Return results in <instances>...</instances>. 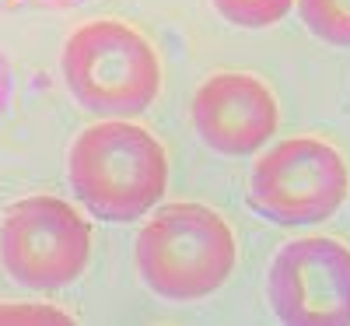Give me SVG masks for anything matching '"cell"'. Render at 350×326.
Masks as SVG:
<instances>
[{
    "mask_svg": "<svg viewBox=\"0 0 350 326\" xmlns=\"http://www.w3.org/2000/svg\"><path fill=\"white\" fill-rule=\"evenodd\" d=\"M67 179L92 218L133 225L161 207L168 193V155L140 123L98 120L74 137Z\"/></svg>",
    "mask_w": 350,
    "mask_h": 326,
    "instance_id": "cell-1",
    "label": "cell"
},
{
    "mask_svg": "<svg viewBox=\"0 0 350 326\" xmlns=\"http://www.w3.org/2000/svg\"><path fill=\"white\" fill-rule=\"evenodd\" d=\"M133 263L144 288L165 302H200L228 284L239 263V242L228 218L203 203H165L144 221Z\"/></svg>",
    "mask_w": 350,
    "mask_h": 326,
    "instance_id": "cell-2",
    "label": "cell"
},
{
    "mask_svg": "<svg viewBox=\"0 0 350 326\" xmlns=\"http://www.w3.org/2000/svg\"><path fill=\"white\" fill-rule=\"evenodd\" d=\"M64 84L98 120H133L161 92V60L137 28L116 18L77 25L60 53Z\"/></svg>",
    "mask_w": 350,
    "mask_h": 326,
    "instance_id": "cell-3",
    "label": "cell"
},
{
    "mask_svg": "<svg viewBox=\"0 0 350 326\" xmlns=\"http://www.w3.org/2000/svg\"><path fill=\"white\" fill-rule=\"evenodd\" d=\"M350 197L347 158L323 137H287L267 147L249 175V207L273 225L329 221Z\"/></svg>",
    "mask_w": 350,
    "mask_h": 326,
    "instance_id": "cell-4",
    "label": "cell"
},
{
    "mask_svg": "<svg viewBox=\"0 0 350 326\" xmlns=\"http://www.w3.org/2000/svg\"><path fill=\"white\" fill-rule=\"evenodd\" d=\"M0 263L28 291H64L92 263V225L60 197H21L0 218Z\"/></svg>",
    "mask_w": 350,
    "mask_h": 326,
    "instance_id": "cell-5",
    "label": "cell"
},
{
    "mask_svg": "<svg viewBox=\"0 0 350 326\" xmlns=\"http://www.w3.org/2000/svg\"><path fill=\"white\" fill-rule=\"evenodd\" d=\"M270 309L291 326H350V246L301 235L277 249L267 274Z\"/></svg>",
    "mask_w": 350,
    "mask_h": 326,
    "instance_id": "cell-6",
    "label": "cell"
},
{
    "mask_svg": "<svg viewBox=\"0 0 350 326\" xmlns=\"http://www.w3.org/2000/svg\"><path fill=\"white\" fill-rule=\"evenodd\" d=\"M189 120L196 137L224 158H249L262 151L280 130V102L267 81L245 71H224L203 81L193 102Z\"/></svg>",
    "mask_w": 350,
    "mask_h": 326,
    "instance_id": "cell-7",
    "label": "cell"
},
{
    "mask_svg": "<svg viewBox=\"0 0 350 326\" xmlns=\"http://www.w3.org/2000/svg\"><path fill=\"white\" fill-rule=\"evenodd\" d=\"M295 8L315 39L350 49V0H295Z\"/></svg>",
    "mask_w": 350,
    "mask_h": 326,
    "instance_id": "cell-8",
    "label": "cell"
},
{
    "mask_svg": "<svg viewBox=\"0 0 350 326\" xmlns=\"http://www.w3.org/2000/svg\"><path fill=\"white\" fill-rule=\"evenodd\" d=\"M214 11L235 28H270L284 21L295 8V0H211Z\"/></svg>",
    "mask_w": 350,
    "mask_h": 326,
    "instance_id": "cell-9",
    "label": "cell"
},
{
    "mask_svg": "<svg viewBox=\"0 0 350 326\" xmlns=\"http://www.w3.org/2000/svg\"><path fill=\"white\" fill-rule=\"evenodd\" d=\"M0 323H56V326H70L74 319L64 312V309H56V305H32V302H8V305H0Z\"/></svg>",
    "mask_w": 350,
    "mask_h": 326,
    "instance_id": "cell-10",
    "label": "cell"
}]
</instances>
